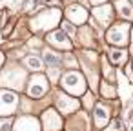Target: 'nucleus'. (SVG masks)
Returning a JSON list of instances; mask_svg holds the SVG:
<instances>
[{"mask_svg": "<svg viewBox=\"0 0 133 131\" xmlns=\"http://www.w3.org/2000/svg\"><path fill=\"white\" fill-rule=\"evenodd\" d=\"M64 11L60 8H44L29 18V26L33 33H51L58 24H62Z\"/></svg>", "mask_w": 133, "mask_h": 131, "instance_id": "f257e3e1", "label": "nucleus"}, {"mask_svg": "<svg viewBox=\"0 0 133 131\" xmlns=\"http://www.w3.org/2000/svg\"><path fill=\"white\" fill-rule=\"evenodd\" d=\"M78 64L84 69V77L88 80V86H91V91H97V87H98V84L102 80L100 78L102 71L98 67L100 66L98 55L95 51H91V49H80L78 51Z\"/></svg>", "mask_w": 133, "mask_h": 131, "instance_id": "f03ea898", "label": "nucleus"}, {"mask_svg": "<svg viewBox=\"0 0 133 131\" xmlns=\"http://www.w3.org/2000/svg\"><path fill=\"white\" fill-rule=\"evenodd\" d=\"M60 89L75 98L84 96V93L88 91V80L80 71L69 69V71H64L60 77Z\"/></svg>", "mask_w": 133, "mask_h": 131, "instance_id": "7ed1b4c3", "label": "nucleus"}, {"mask_svg": "<svg viewBox=\"0 0 133 131\" xmlns=\"http://www.w3.org/2000/svg\"><path fill=\"white\" fill-rule=\"evenodd\" d=\"M28 71L18 64H9L2 73H0V86L9 87L15 91H22L28 86Z\"/></svg>", "mask_w": 133, "mask_h": 131, "instance_id": "20e7f679", "label": "nucleus"}, {"mask_svg": "<svg viewBox=\"0 0 133 131\" xmlns=\"http://www.w3.org/2000/svg\"><path fill=\"white\" fill-rule=\"evenodd\" d=\"M129 37H131V24L129 22H113L109 29H106V42L113 47L124 49L129 44Z\"/></svg>", "mask_w": 133, "mask_h": 131, "instance_id": "39448f33", "label": "nucleus"}, {"mask_svg": "<svg viewBox=\"0 0 133 131\" xmlns=\"http://www.w3.org/2000/svg\"><path fill=\"white\" fill-rule=\"evenodd\" d=\"M55 109L62 116H71V115L78 113L82 109V106H80L78 98H75V96H71V95H68L60 89V91L55 93Z\"/></svg>", "mask_w": 133, "mask_h": 131, "instance_id": "423d86ee", "label": "nucleus"}, {"mask_svg": "<svg viewBox=\"0 0 133 131\" xmlns=\"http://www.w3.org/2000/svg\"><path fill=\"white\" fill-rule=\"evenodd\" d=\"M49 84H51V82L48 80L46 75H42V73L31 75L29 80H28V86H26L28 96H31V98H40V96H44V95L49 91V87H51Z\"/></svg>", "mask_w": 133, "mask_h": 131, "instance_id": "0eeeda50", "label": "nucleus"}, {"mask_svg": "<svg viewBox=\"0 0 133 131\" xmlns=\"http://www.w3.org/2000/svg\"><path fill=\"white\" fill-rule=\"evenodd\" d=\"M109 102L111 100H102V102H97L95 109H93V126L95 129L102 131L111 120H113V109L109 107Z\"/></svg>", "mask_w": 133, "mask_h": 131, "instance_id": "6e6552de", "label": "nucleus"}, {"mask_svg": "<svg viewBox=\"0 0 133 131\" xmlns=\"http://www.w3.org/2000/svg\"><path fill=\"white\" fill-rule=\"evenodd\" d=\"M64 17L68 22H71L73 26H86V22L89 20V13H88V8L78 4V2H73V4H68L66 9H64Z\"/></svg>", "mask_w": 133, "mask_h": 131, "instance_id": "1a4fd4ad", "label": "nucleus"}, {"mask_svg": "<svg viewBox=\"0 0 133 131\" xmlns=\"http://www.w3.org/2000/svg\"><path fill=\"white\" fill-rule=\"evenodd\" d=\"M18 95L11 89H0V118H9L18 107Z\"/></svg>", "mask_w": 133, "mask_h": 131, "instance_id": "9d476101", "label": "nucleus"}, {"mask_svg": "<svg viewBox=\"0 0 133 131\" xmlns=\"http://www.w3.org/2000/svg\"><path fill=\"white\" fill-rule=\"evenodd\" d=\"M91 17L97 20V27L109 29L111 24L115 22V8L111 4H104L98 8H91Z\"/></svg>", "mask_w": 133, "mask_h": 131, "instance_id": "9b49d317", "label": "nucleus"}, {"mask_svg": "<svg viewBox=\"0 0 133 131\" xmlns=\"http://www.w3.org/2000/svg\"><path fill=\"white\" fill-rule=\"evenodd\" d=\"M40 126H42V131H62L64 129V120H62V115L55 109V107H49L42 113L40 116Z\"/></svg>", "mask_w": 133, "mask_h": 131, "instance_id": "f8f14e48", "label": "nucleus"}, {"mask_svg": "<svg viewBox=\"0 0 133 131\" xmlns=\"http://www.w3.org/2000/svg\"><path fill=\"white\" fill-rule=\"evenodd\" d=\"M46 42L49 44V47H53L55 51H73V42L71 38L62 31V29H55L51 33H48Z\"/></svg>", "mask_w": 133, "mask_h": 131, "instance_id": "ddd939ff", "label": "nucleus"}, {"mask_svg": "<svg viewBox=\"0 0 133 131\" xmlns=\"http://www.w3.org/2000/svg\"><path fill=\"white\" fill-rule=\"evenodd\" d=\"M89 126H91V120L86 111H78L71 115L69 120L64 124L66 131H89Z\"/></svg>", "mask_w": 133, "mask_h": 131, "instance_id": "4468645a", "label": "nucleus"}, {"mask_svg": "<svg viewBox=\"0 0 133 131\" xmlns=\"http://www.w3.org/2000/svg\"><path fill=\"white\" fill-rule=\"evenodd\" d=\"M77 40L80 42L82 49H91V51H93V47H95V44H97V27H89V26L78 27Z\"/></svg>", "mask_w": 133, "mask_h": 131, "instance_id": "2eb2a0df", "label": "nucleus"}, {"mask_svg": "<svg viewBox=\"0 0 133 131\" xmlns=\"http://www.w3.org/2000/svg\"><path fill=\"white\" fill-rule=\"evenodd\" d=\"M13 131H42V126L37 116L20 115L13 124Z\"/></svg>", "mask_w": 133, "mask_h": 131, "instance_id": "dca6fc26", "label": "nucleus"}, {"mask_svg": "<svg viewBox=\"0 0 133 131\" xmlns=\"http://www.w3.org/2000/svg\"><path fill=\"white\" fill-rule=\"evenodd\" d=\"M113 8L124 22H133V4L131 2H128V0H115Z\"/></svg>", "mask_w": 133, "mask_h": 131, "instance_id": "f3484780", "label": "nucleus"}, {"mask_svg": "<svg viewBox=\"0 0 133 131\" xmlns=\"http://www.w3.org/2000/svg\"><path fill=\"white\" fill-rule=\"evenodd\" d=\"M128 55H129V51H126V49L111 47L109 53H108V60H109L111 66H115V67H122L124 64H128Z\"/></svg>", "mask_w": 133, "mask_h": 131, "instance_id": "a211bd4d", "label": "nucleus"}, {"mask_svg": "<svg viewBox=\"0 0 133 131\" xmlns=\"http://www.w3.org/2000/svg\"><path fill=\"white\" fill-rule=\"evenodd\" d=\"M42 62L48 66V67H58L62 64V55L58 51H55L53 47H44L42 49Z\"/></svg>", "mask_w": 133, "mask_h": 131, "instance_id": "6ab92c4d", "label": "nucleus"}, {"mask_svg": "<svg viewBox=\"0 0 133 131\" xmlns=\"http://www.w3.org/2000/svg\"><path fill=\"white\" fill-rule=\"evenodd\" d=\"M98 91H100V96L106 98V100H117V86L108 82V80H100L98 84Z\"/></svg>", "mask_w": 133, "mask_h": 131, "instance_id": "aec40b11", "label": "nucleus"}, {"mask_svg": "<svg viewBox=\"0 0 133 131\" xmlns=\"http://www.w3.org/2000/svg\"><path fill=\"white\" fill-rule=\"evenodd\" d=\"M24 67L29 69V71H33V73H40L42 67H44V62H42L40 57H37V55L31 53V55H26L24 57Z\"/></svg>", "mask_w": 133, "mask_h": 131, "instance_id": "412c9836", "label": "nucleus"}, {"mask_svg": "<svg viewBox=\"0 0 133 131\" xmlns=\"http://www.w3.org/2000/svg\"><path fill=\"white\" fill-rule=\"evenodd\" d=\"M80 106H82L84 111H93V109H95L97 102H95L93 91H86V93H84V96H82V100H80Z\"/></svg>", "mask_w": 133, "mask_h": 131, "instance_id": "4be33fe9", "label": "nucleus"}, {"mask_svg": "<svg viewBox=\"0 0 133 131\" xmlns=\"http://www.w3.org/2000/svg\"><path fill=\"white\" fill-rule=\"evenodd\" d=\"M62 64H64V67H68V71L69 69H77L80 64H78V60L73 57V53L69 51V53H66L64 57H62Z\"/></svg>", "mask_w": 133, "mask_h": 131, "instance_id": "5701e85b", "label": "nucleus"}, {"mask_svg": "<svg viewBox=\"0 0 133 131\" xmlns=\"http://www.w3.org/2000/svg\"><path fill=\"white\" fill-rule=\"evenodd\" d=\"M60 26H62V31H64V33H66V35L69 37V38H73V37H77V33H78V29H77V27H75V26H73L71 22H68L66 18L62 20V24H60Z\"/></svg>", "mask_w": 133, "mask_h": 131, "instance_id": "b1692460", "label": "nucleus"}, {"mask_svg": "<svg viewBox=\"0 0 133 131\" xmlns=\"http://www.w3.org/2000/svg\"><path fill=\"white\" fill-rule=\"evenodd\" d=\"M48 80L51 82V84H57L58 80H60V77H62V71H60V67H48Z\"/></svg>", "mask_w": 133, "mask_h": 131, "instance_id": "393cba45", "label": "nucleus"}, {"mask_svg": "<svg viewBox=\"0 0 133 131\" xmlns=\"http://www.w3.org/2000/svg\"><path fill=\"white\" fill-rule=\"evenodd\" d=\"M102 131H122V124H120V120H118V118H113V120H111V122H109Z\"/></svg>", "mask_w": 133, "mask_h": 131, "instance_id": "a878e982", "label": "nucleus"}, {"mask_svg": "<svg viewBox=\"0 0 133 131\" xmlns=\"http://www.w3.org/2000/svg\"><path fill=\"white\" fill-rule=\"evenodd\" d=\"M13 118L9 116V118H0V131H11V127H13Z\"/></svg>", "mask_w": 133, "mask_h": 131, "instance_id": "bb28decb", "label": "nucleus"}, {"mask_svg": "<svg viewBox=\"0 0 133 131\" xmlns=\"http://www.w3.org/2000/svg\"><path fill=\"white\" fill-rule=\"evenodd\" d=\"M88 2H89L93 8H98V6H104V4H108V0H88Z\"/></svg>", "mask_w": 133, "mask_h": 131, "instance_id": "cd10ccee", "label": "nucleus"}, {"mask_svg": "<svg viewBox=\"0 0 133 131\" xmlns=\"http://www.w3.org/2000/svg\"><path fill=\"white\" fill-rule=\"evenodd\" d=\"M38 42H40L38 38H33V40H31V47H40L42 44H38ZM42 47H44V46H42Z\"/></svg>", "mask_w": 133, "mask_h": 131, "instance_id": "c85d7f7f", "label": "nucleus"}, {"mask_svg": "<svg viewBox=\"0 0 133 131\" xmlns=\"http://www.w3.org/2000/svg\"><path fill=\"white\" fill-rule=\"evenodd\" d=\"M129 55L133 57V24H131V44H129Z\"/></svg>", "mask_w": 133, "mask_h": 131, "instance_id": "c756f323", "label": "nucleus"}, {"mask_svg": "<svg viewBox=\"0 0 133 131\" xmlns=\"http://www.w3.org/2000/svg\"><path fill=\"white\" fill-rule=\"evenodd\" d=\"M4 60H6V57H4L2 53H0V67H2V64H4Z\"/></svg>", "mask_w": 133, "mask_h": 131, "instance_id": "7c9ffc66", "label": "nucleus"}, {"mask_svg": "<svg viewBox=\"0 0 133 131\" xmlns=\"http://www.w3.org/2000/svg\"><path fill=\"white\" fill-rule=\"evenodd\" d=\"M131 67H133V58H131Z\"/></svg>", "mask_w": 133, "mask_h": 131, "instance_id": "2f4dec72", "label": "nucleus"}, {"mask_svg": "<svg viewBox=\"0 0 133 131\" xmlns=\"http://www.w3.org/2000/svg\"><path fill=\"white\" fill-rule=\"evenodd\" d=\"M128 2H131V4H133V0H128Z\"/></svg>", "mask_w": 133, "mask_h": 131, "instance_id": "473e14b6", "label": "nucleus"}, {"mask_svg": "<svg viewBox=\"0 0 133 131\" xmlns=\"http://www.w3.org/2000/svg\"><path fill=\"white\" fill-rule=\"evenodd\" d=\"M131 131H133V129H131Z\"/></svg>", "mask_w": 133, "mask_h": 131, "instance_id": "72a5a7b5", "label": "nucleus"}]
</instances>
